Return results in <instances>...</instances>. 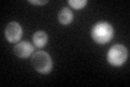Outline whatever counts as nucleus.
I'll use <instances>...</instances> for the list:
<instances>
[{"mask_svg":"<svg viewBox=\"0 0 130 87\" xmlns=\"http://www.w3.org/2000/svg\"><path fill=\"white\" fill-rule=\"evenodd\" d=\"M91 37L96 44L105 45L114 37V28L108 22H98L91 30Z\"/></svg>","mask_w":130,"mask_h":87,"instance_id":"obj_1","label":"nucleus"},{"mask_svg":"<svg viewBox=\"0 0 130 87\" xmlns=\"http://www.w3.org/2000/svg\"><path fill=\"white\" fill-rule=\"evenodd\" d=\"M31 65L38 73L41 74H48L51 72L53 63L50 55L46 51H37L34 52L31 56Z\"/></svg>","mask_w":130,"mask_h":87,"instance_id":"obj_2","label":"nucleus"},{"mask_svg":"<svg viewBox=\"0 0 130 87\" xmlns=\"http://www.w3.org/2000/svg\"><path fill=\"white\" fill-rule=\"evenodd\" d=\"M128 55H129L128 49L124 45L117 44L111 47V49L107 52L106 58L109 64L114 65V67H120L127 61Z\"/></svg>","mask_w":130,"mask_h":87,"instance_id":"obj_3","label":"nucleus"},{"mask_svg":"<svg viewBox=\"0 0 130 87\" xmlns=\"http://www.w3.org/2000/svg\"><path fill=\"white\" fill-rule=\"evenodd\" d=\"M23 35V28L18 22H10L5 28V36L9 43L16 44L22 38Z\"/></svg>","mask_w":130,"mask_h":87,"instance_id":"obj_4","label":"nucleus"},{"mask_svg":"<svg viewBox=\"0 0 130 87\" xmlns=\"http://www.w3.org/2000/svg\"><path fill=\"white\" fill-rule=\"evenodd\" d=\"M13 52L19 58L26 59V58H29L30 56H32V53H34V46L26 40L19 41V43H16L14 45Z\"/></svg>","mask_w":130,"mask_h":87,"instance_id":"obj_5","label":"nucleus"},{"mask_svg":"<svg viewBox=\"0 0 130 87\" xmlns=\"http://www.w3.org/2000/svg\"><path fill=\"white\" fill-rule=\"evenodd\" d=\"M58 18H59V22L61 24H63V25H68V24H71L73 22L74 15H73V12L68 9V8L64 7L59 12Z\"/></svg>","mask_w":130,"mask_h":87,"instance_id":"obj_6","label":"nucleus"},{"mask_svg":"<svg viewBox=\"0 0 130 87\" xmlns=\"http://www.w3.org/2000/svg\"><path fill=\"white\" fill-rule=\"evenodd\" d=\"M48 43V34L43 31H37L32 36V44L37 48H42Z\"/></svg>","mask_w":130,"mask_h":87,"instance_id":"obj_7","label":"nucleus"},{"mask_svg":"<svg viewBox=\"0 0 130 87\" xmlns=\"http://www.w3.org/2000/svg\"><path fill=\"white\" fill-rule=\"evenodd\" d=\"M87 3H88L87 0H68V5L75 10L84 9Z\"/></svg>","mask_w":130,"mask_h":87,"instance_id":"obj_8","label":"nucleus"},{"mask_svg":"<svg viewBox=\"0 0 130 87\" xmlns=\"http://www.w3.org/2000/svg\"><path fill=\"white\" fill-rule=\"evenodd\" d=\"M49 2V0H39V1H35V0H28V3H31V5H36V6H42L46 5Z\"/></svg>","mask_w":130,"mask_h":87,"instance_id":"obj_9","label":"nucleus"}]
</instances>
